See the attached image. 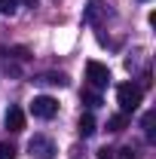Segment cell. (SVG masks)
<instances>
[{"label": "cell", "instance_id": "15", "mask_svg": "<svg viewBox=\"0 0 156 159\" xmlns=\"http://www.w3.org/2000/svg\"><path fill=\"white\" fill-rule=\"evenodd\" d=\"M25 3H28V6H34V3H37V0H25Z\"/></svg>", "mask_w": 156, "mask_h": 159}, {"label": "cell", "instance_id": "7", "mask_svg": "<svg viewBox=\"0 0 156 159\" xmlns=\"http://www.w3.org/2000/svg\"><path fill=\"white\" fill-rule=\"evenodd\" d=\"M80 135H83V138H92V135H95L98 129H95V116H92V113H83V116H80V129H77Z\"/></svg>", "mask_w": 156, "mask_h": 159}, {"label": "cell", "instance_id": "8", "mask_svg": "<svg viewBox=\"0 0 156 159\" xmlns=\"http://www.w3.org/2000/svg\"><path fill=\"white\" fill-rule=\"evenodd\" d=\"M34 83H43V86H67V77L64 74H40Z\"/></svg>", "mask_w": 156, "mask_h": 159}, {"label": "cell", "instance_id": "12", "mask_svg": "<svg viewBox=\"0 0 156 159\" xmlns=\"http://www.w3.org/2000/svg\"><path fill=\"white\" fill-rule=\"evenodd\" d=\"M16 9H19V0H0V12L3 16H16Z\"/></svg>", "mask_w": 156, "mask_h": 159}, {"label": "cell", "instance_id": "10", "mask_svg": "<svg viewBox=\"0 0 156 159\" xmlns=\"http://www.w3.org/2000/svg\"><path fill=\"white\" fill-rule=\"evenodd\" d=\"M126 125H129V113H117L107 119V132H122Z\"/></svg>", "mask_w": 156, "mask_h": 159}, {"label": "cell", "instance_id": "6", "mask_svg": "<svg viewBox=\"0 0 156 159\" xmlns=\"http://www.w3.org/2000/svg\"><path fill=\"white\" fill-rule=\"evenodd\" d=\"M104 12H107V6H104L101 0H89V6H86L83 19L89 21V25H101V19H104Z\"/></svg>", "mask_w": 156, "mask_h": 159}, {"label": "cell", "instance_id": "14", "mask_svg": "<svg viewBox=\"0 0 156 159\" xmlns=\"http://www.w3.org/2000/svg\"><path fill=\"white\" fill-rule=\"evenodd\" d=\"M117 159H135V150L132 147H122V150H117Z\"/></svg>", "mask_w": 156, "mask_h": 159}, {"label": "cell", "instance_id": "4", "mask_svg": "<svg viewBox=\"0 0 156 159\" xmlns=\"http://www.w3.org/2000/svg\"><path fill=\"white\" fill-rule=\"evenodd\" d=\"M28 153L37 159H52L58 150H55V144H52V138H46V135H34V138L28 141Z\"/></svg>", "mask_w": 156, "mask_h": 159}, {"label": "cell", "instance_id": "5", "mask_svg": "<svg viewBox=\"0 0 156 159\" xmlns=\"http://www.w3.org/2000/svg\"><path fill=\"white\" fill-rule=\"evenodd\" d=\"M3 125H6L9 132H21V129H25V113H21V107L12 104V107L6 110V116H3Z\"/></svg>", "mask_w": 156, "mask_h": 159}, {"label": "cell", "instance_id": "1", "mask_svg": "<svg viewBox=\"0 0 156 159\" xmlns=\"http://www.w3.org/2000/svg\"><path fill=\"white\" fill-rule=\"evenodd\" d=\"M141 98H144V89L135 86V83L117 86V101H119V107H122V113H135L138 107H141Z\"/></svg>", "mask_w": 156, "mask_h": 159}, {"label": "cell", "instance_id": "2", "mask_svg": "<svg viewBox=\"0 0 156 159\" xmlns=\"http://www.w3.org/2000/svg\"><path fill=\"white\" fill-rule=\"evenodd\" d=\"M86 80H89L92 89H104V86H110V70H107V64H101V61H89V64H86Z\"/></svg>", "mask_w": 156, "mask_h": 159}, {"label": "cell", "instance_id": "9", "mask_svg": "<svg viewBox=\"0 0 156 159\" xmlns=\"http://www.w3.org/2000/svg\"><path fill=\"white\" fill-rule=\"evenodd\" d=\"M83 104H86L89 110L101 107V95H98V89H83Z\"/></svg>", "mask_w": 156, "mask_h": 159}, {"label": "cell", "instance_id": "13", "mask_svg": "<svg viewBox=\"0 0 156 159\" xmlns=\"http://www.w3.org/2000/svg\"><path fill=\"white\" fill-rule=\"evenodd\" d=\"M0 159H16V147L6 144V141H0Z\"/></svg>", "mask_w": 156, "mask_h": 159}, {"label": "cell", "instance_id": "3", "mask_svg": "<svg viewBox=\"0 0 156 159\" xmlns=\"http://www.w3.org/2000/svg\"><path fill=\"white\" fill-rule=\"evenodd\" d=\"M31 113L37 119H52L58 113V101L52 98V95H37V98L31 101Z\"/></svg>", "mask_w": 156, "mask_h": 159}, {"label": "cell", "instance_id": "11", "mask_svg": "<svg viewBox=\"0 0 156 159\" xmlns=\"http://www.w3.org/2000/svg\"><path fill=\"white\" fill-rule=\"evenodd\" d=\"M153 110H147V113H144V132H147V141H153L156 138V132H153Z\"/></svg>", "mask_w": 156, "mask_h": 159}]
</instances>
